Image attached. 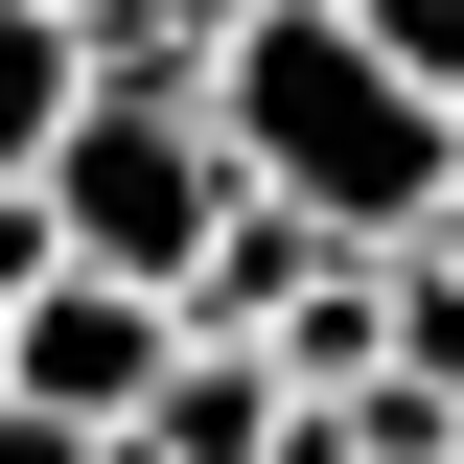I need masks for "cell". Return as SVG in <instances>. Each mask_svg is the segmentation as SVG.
<instances>
[{"label": "cell", "mask_w": 464, "mask_h": 464, "mask_svg": "<svg viewBox=\"0 0 464 464\" xmlns=\"http://www.w3.org/2000/svg\"><path fill=\"white\" fill-rule=\"evenodd\" d=\"M163 372H186V302H140V279H47L24 325H0V395L70 418V441H140Z\"/></svg>", "instance_id": "obj_3"}, {"label": "cell", "mask_w": 464, "mask_h": 464, "mask_svg": "<svg viewBox=\"0 0 464 464\" xmlns=\"http://www.w3.org/2000/svg\"><path fill=\"white\" fill-rule=\"evenodd\" d=\"M163 24H186V47H232V24H256V0H163Z\"/></svg>", "instance_id": "obj_10"}, {"label": "cell", "mask_w": 464, "mask_h": 464, "mask_svg": "<svg viewBox=\"0 0 464 464\" xmlns=\"http://www.w3.org/2000/svg\"><path fill=\"white\" fill-rule=\"evenodd\" d=\"M395 372L464 418V256H395Z\"/></svg>", "instance_id": "obj_7"}, {"label": "cell", "mask_w": 464, "mask_h": 464, "mask_svg": "<svg viewBox=\"0 0 464 464\" xmlns=\"http://www.w3.org/2000/svg\"><path fill=\"white\" fill-rule=\"evenodd\" d=\"M47 24H140V0H47Z\"/></svg>", "instance_id": "obj_12"}, {"label": "cell", "mask_w": 464, "mask_h": 464, "mask_svg": "<svg viewBox=\"0 0 464 464\" xmlns=\"http://www.w3.org/2000/svg\"><path fill=\"white\" fill-rule=\"evenodd\" d=\"M209 140H232V186L302 209L325 256H418V232H441V140H464V116L418 93V70H372L325 0H256V24L209 47Z\"/></svg>", "instance_id": "obj_1"}, {"label": "cell", "mask_w": 464, "mask_h": 464, "mask_svg": "<svg viewBox=\"0 0 464 464\" xmlns=\"http://www.w3.org/2000/svg\"><path fill=\"white\" fill-rule=\"evenodd\" d=\"M232 140H209V93H93L70 116V163H47V232H70V279H140V302H186L232 256Z\"/></svg>", "instance_id": "obj_2"}, {"label": "cell", "mask_w": 464, "mask_h": 464, "mask_svg": "<svg viewBox=\"0 0 464 464\" xmlns=\"http://www.w3.org/2000/svg\"><path fill=\"white\" fill-rule=\"evenodd\" d=\"M93 464H163V441H93Z\"/></svg>", "instance_id": "obj_13"}, {"label": "cell", "mask_w": 464, "mask_h": 464, "mask_svg": "<svg viewBox=\"0 0 464 464\" xmlns=\"http://www.w3.org/2000/svg\"><path fill=\"white\" fill-rule=\"evenodd\" d=\"M47 279H70V232H47V186H0V325H24Z\"/></svg>", "instance_id": "obj_8"}, {"label": "cell", "mask_w": 464, "mask_h": 464, "mask_svg": "<svg viewBox=\"0 0 464 464\" xmlns=\"http://www.w3.org/2000/svg\"><path fill=\"white\" fill-rule=\"evenodd\" d=\"M418 256H464V140H441V232H418Z\"/></svg>", "instance_id": "obj_11"}, {"label": "cell", "mask_w": 464, "mask_h": 464, "mask_svg": "<svg viewBox=\"0 0 464 464\" xmlns=\"http://www.w3.org/2000/svg\"><path fill=\"white\" fill-rule=\"evenodd\" d=\"M70 116H93V24L0 0V186H47V163H70Z\"/></svg>", "instance_id": "obj_5"}, {"label": "cell", "mask_w": 464, "mask_h": 464, "mask_svg": "<svg viewBox=\"0 0 464 464\" xmlns=\"http://www.w3.org/2000/svg\"><path fill=\"white\" fill-rule=\"evenodd\" d=\"M325 24H348V47H372V70H418V93L464 116V0H325Z\"/></svg>", "instance_id": "obj_6"}, {"label": "cell", "mask_w": 464, "mask_h": 464, "mask_svg": "<svg viewBox=\"0 0 464 464\" xmlns=\"http://www.w3.org/2000/svg\"><path fill=\"white\" fill-rule=\"evenodd\" d=\"M0 464H93V441H70V418H24V395H0Z\"/></svg>", "instance_id": "obj_9"}, {"label": "cell", "mask_w": 464, "mask_h": 464, "mask_svg": "<svg viewBox=\"0 0 464 464\" xmlns=\"http://www.w3.org/2000/svg\"><path fill=\"white\" fill-rule=\"evenodd\" d=\"M140 441H163V464H279V441H302V395L256 372V348H186L163 395H140Z\"/></svg>", "instance_id": "obj_4"}]
</instances>
